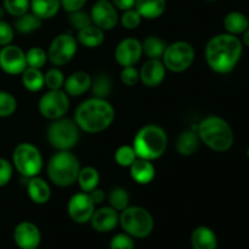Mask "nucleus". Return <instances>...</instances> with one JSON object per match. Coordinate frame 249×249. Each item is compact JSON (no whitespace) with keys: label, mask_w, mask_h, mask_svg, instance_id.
<instances>
[{"label":"nucleus","mask_w":249,"mask_h":249,"mask_svg":"<svg viewBox=\"0 0 249 249\" xmlns=\"http://www.w3.org/2000/svg\"><path fill=\"white\" fill-rule=\"evenodd\" d=\"M243 53V44L233 34H218L206 46V60L216 73L225 74L237 66Z\"/></svg>","instance_id":"obj_1"},{"label":"nucleus","mask_w":249,"mask_h":249,"mask_svg":"<svg viewBox=\"0 0 249 249\" xmlns=\"http://www.w3.org/2000/svg\"><path fill=\"white\" fill-rule=\"evenodd\" d=\"M75 123L82 130L95 134L108 128L114 119V109L108 101L100 97L85 100L75 109Z\"/></svg>","instance_id":"obj_2"},{"label":"nucleus","mask_w":249,"mask_h":249,"mask_svg":"<svg viewBox=\"0 0 249 249\" xmlns=\"http://www.w3.org/2000/svg\"><path fill=\"white\" fill-rule=\"evenodd\" d=\"M197 135L207 147L215 152H226L232 147L235 140L230 124L218 116L204 118L197 126Z\"/></svg>","instance_id":"obj_3"},{"label":"nucleus","mask_w":249,"mask_h":249,"mask_svg":"<svg viewBox=\"0 0 249 249\" xmlns=\"http://www.w3.org/2000/svg\"><path fill=\"white\" fill-rule=\"evenodd\" d=\"M168 138L160 126L146 125L141 128L134 139V151L138 158L153 160L163 156L167 150Z\"/></svg>","instance_id":"obj_4"},{"label":"nucleus","mask_w":249,"mask_h":249,"mask_svg":"<svg viewBox=\"0 0 249 249\" xmlns=\"http://www.w3.org/2000/svg\"><path fill=\"white\" fill-rule=\"evenodd\" d=\"M79 170V160L70 151H58L48 163L49 179L60 187L72 186L77 181Z\"/></svg>","instance_id":"obj_5"},{"label":"nucleus","mask_w":249,"mask_h":249,"mask_svg":"<svg viewBox=\"0 0 249 249\" xmlns=\"http://www.w3.org/2000/svg\"><path fill=\"white\" fill-rule=\"evenodd\" d=\"M119 224L129 236L145 238L152 233L155 221L150 212L141 207H126L119 215Z\"/></svg>","instance_id":"obj_6"},{"label":"nucleus","mask_w":249,"mask_h":249,"mask_svg":"<svg viewBox=\"0 0 249 249\" xmlns=\"http://www.w3.org/2000/svg\"><path fill=\"white\" fill-rule=\"evenodd\" d=\"M79 139V126L71 119H55L49 125L48 140L58 151H70Z\"/></svg>","instance_id":"obj_7"},{"label":"nucleus","mask_w":249,"mask_h":249,"mask_svg":"<svg viewBox=\"0 0 249 249\" xmlns=\"http://www.w3.org/2000/svg\"><path fill=\"white\" fill-rule=\"evenodd\" d=\"M12 162L17 172L26 178L36 177L43 168V157L40 151L28 142L16 146L12 153Z\"/></svg>","instance_id":"obj_8"},{"label":"nucleus","mask_w":249,"mask_h":249,"mask_svg":"<svg viewBox=\"0 0 249 249\" xmlns=\"http://www.w3.org/2000/svg\"><path fill=\"white\" fill-rule=\"evenodd\" d=\"M195 61V49L186 41H177L168 45L163 53L165 68L174 73H180L190 68Z\"/></svg>","instance_id":"obj_9"},{"label":"nucleus","mask_w":249,"mask_h":249,"mask_svg":"<svg viewBox=\"0 0 249 249\" xmlns=\"http://www.w3.org/2000/svg\"><path fill=\"white\" fill-rule=\"evenodd\" d=\"M70 107V99L66 91L58 90H50L39 100V112L45 118L55 121L62 118L68 111Z\"/></svg>","instance_id":"obj_10"},{"label":"nucleus","mask_w":249,"mask_h":249,"mask_svg":"<svg viewBox=\"0 0 249 249\" xmlns=\"http://www.w3.org/2000/svg\"><path fill=\"white\" fill-rule=\"evenodd\" d=\"M77 53V40L71 34H60L50 44L48 57L53 66H63L70 62Z\"/></svg>","instance_id":"obj_11"},{"label":"nucleus","mask_w":249,"mask_h":249,"mask_svg":"<svg viewBox=\"0 0 249 249\" xmlns=\"http://www.w3.org/2000/svg\"><path fill=\"white\" fill-rule=\"evenodd\" d=\"M92 23L102 31H111L117 26L119 21L116 6L108 0H97L90 11Z\"/></svg>","instance_id":"obj_12"},{"label":"nucleus","mask_w":249,"mask_h":249,"mask_svg":"<svg viewBox=\"0 0 249 249\" xmlns=\"http://www.w3.org/2000/svg\"><path fill=\"white\" fill-rule=\"evenodd\" d=\"M0 68L7 74H22L27 68L26 53L17 45L9 44L2 46L0 50Z\"/></svg>","instance_id":"obj_13"},{"label":"nucleus","mask_w":249,"mask_h":249,"mask_svg":"<svg viewBox=\"0 0 249 249\" xmlns=\"http://www.w3.org/2000/svg\"><path fill=\"white\" fill-rule=\"evenodd\" d=\"M68 214L71 219L78 224H84L90 221L95 211L94 202L87 192H79L72 196L68 202Z\"/></svg>","instance_id":"obj_14"},{"label":"nucleus","mask_w":249,"mask_h":249,"mask_svg":"<svg viewBox=\"0 0 249 249\" xmlns=\"http://www.w3.org/2000/svg\"><path fill=\"white\" fill-rule=\"evenodd\" d=\"M14 241L21 249H36L41 241L40 231L31 221H22L15 228Z\"/></svg>","instance_id":"obj_15"},{"label":"nucleus","mask_w":249,"mask_h":249,"mask_svg":"<svg viewBox=\"0 0 249 249\" xmlns=\"http://www.w3.org/2000/svg\"><path fill=\"white\" fill-rule=\"evenodd\" d=\"M116 60L123 67L134 66L142 56V44L134 38L122 40L116 49Z\"/></svg>","instance_id":"obj_16"},{"label":"nucleus","mask_w":249,"mask_h":249,"mask_svg":"<svg viewBox=\"0 0 249 249\" xmlns=\"http://www.w3.org/2000/svg\"><path fill=\"white\" fill-rule=\"evenodd\" d=\"M165 66L160 58H150L143 63L139 75L143 85L148 88L158 87L165 78Z\"/></svg>","instance_id":"obj_17"},{"label":"nucleus","mask_w":249,"mask_h":249,"mask_svg":"<svg viewBox=\"0 0 249 249\" xmlns=\"http://www.w3.org/2000/svg\"><path fill=\"white\" fill-rule=\"evenodd\" d=\"M90 223L97 232H109L119 224V214L112 207H104L94 211Z\"/></svg>","instance_id":"obj_18"},{"label":"nucleus","mask_w":249,"mask_h":249,"mask_svg":"<svg viewBox=\"0 0 249 249\" xmlns=\"http://www.w3.org/2000/svg\"><path fill=\"white\" fill-rule=\"evenodd\" d=\"M91 77L87 72H75L65 80V91L70 96H80L91 87Z\"/></svg>","instance_id":"obj_19"},{"label":"nucleus","mask_w":249,"mask_h":249,"mask_svg":"<svg viewBox=\"0 0 249 249\" xmlns=\"http://www.w3.org/2000/svg\"><path fill=\"white\" fill-rule=\"evenodd\" d=\"M28 196L36 204H45L51 196V190L48 182L38 177H33L27 185Z\"/></svg>","instance_id":"obj_20"},{"label":"nucleus","mask_w":249,"mask_h":249,"mask_svg":"<svg viewBox=\"0 0 249 249\" xmlns=\"http://www.w3.org/2000/svg\"><path fill=\"white\" fill-rule=\"evenodd\" d=\"M130 175L138 184H148L153 180L156 174V169L151 160L136 158L133 164L130 165Z\"/></svg>","instance_id":"obj_21"},{"label":"nucleus","mask_w":249,"mask_h":249,"mask_svg":"<svg viewBox=\"0 0 249 249\" xmlns=\"http://www.w3.org/2000/svg\"><path fill=\"white\" fill-rule=\"evenodd\" d=\"M191 245L194 249H216L218 238L212 229L199 226L192 232Z\"/></svg>","instance_id":"obj_22"},{"label":"nucleus","mask_w":249,"mask_h":249,"mask_svg":"<svg viewBox=\"0 0 249 249\" xmlns=\"http://www.w3.org/2000/svg\"><path fill=\"white\" fill-rule=\"evenodd\" d=\"M165 0H136L135 10L143 18H157L164 12Z\"/></svg>","instance_id":"obj_23"},{"label":"nucleus","mask_w":249,"mask_h":249,"mask_svg":"<svg viewBox=\"0 0 249 249\" xmlns=\"http://www.w3.org/2000/svg\"><path fill=\"white\" fill-rule=\"evenodd\" d=\"M77 39L82 45L87 46V48H90V49H94V48H97V46H100L102 43H104L105 34L101 28L96 27L95 24L94 26L90 24V26L78 31Z\"/></svg>","instance_id":"obj_24"},{"label":"nucleus","mask_w":249,"mask_h":249,"mask_svg":"<svg viewBox=\"0 0 249 249\" xmlns=\"http://www.w3.org/2000/svg\"><path fill=\"white\" fill-rule=\"evenodd\" d=\"M199 146V138L197 133L191 130L182 131L179 134L177 141H175V147L177 151L181 156H192Z\"/></svg>","instance_id":"obj_25"},{"label":"nucleus","mask_w":249,"mask_h":249,"mask_svg":"<svg viewBox=\"0 0 249 249\" xmlns=\"http://www.w3.org/2000/svg\"><path fill=\"white\" fill-rule=\"evenodd\" d=\"M61 7V0H31V9L40 19L53 18Z\"/></svg>","instance_id":"obj_26"},{"label":"nucleus","mask_w":249,"mask_h":249,"mask_svg":"<svg viewBox=\"0 0 249 249\" xmlns=\"http://www.w3.org/2000/svg\"><path fill=\"white\" fill-rule=\"evenodd\" d=\"M224 27L229 34H242L249 27V18L242 12L232 11L224 18Z\"/></svg>","instance_id":"obj_27"},{"label":"nucleus","mask_w":249,"mask_h":249,"mask_svg":"<svg viewBox=\"0 0 249 249\" xmlns=\"http://www.w3.org/2000/svg\"><path fill=\"white\" fill-rule=\"evenodd\" d=\"M22 83H23L24 88L29 91H39L43 89L45 85V80H44V74L40 72L39 68L27 67L26 70L22 72Z\"/></svg>","instance_id":"obj_28"},{"label":"nucleus","mask_w":249,"mask_h":249,"mask_svg":"<svg viewBox=\"0 0 249 249\" xmlns=\"http://www.w3.org/2000/svg\"><path fill=\"white\" fill-rule=\"evenodd\" d=\"M77 181L78 184H79L80 189L83 190V192L89 194V192H91L92 190L96 189L97 185H99L100 174L95 168L85 167L79 170Z\"/></svg>","instance_id":"obj_29"},{"label":"nucleus","mask_w":249,"mask_h":249,"mask_svg":"<svg viewBox=\"0 0 249 249\" xmlns=\"http://www.w3.org/2000/svg\"><path fill=\"white\" fill-rule=\"evenodd\" d=\"M41 24H43V19H40L38 16H36L33 12H32V14L26 12V14L17 17L16 21H15V27H16V29L19 33L23 34H28L36 31V29L40 28Z\"/></svg>","instance_id":"obj_30"},{"label":"nucleus","mask_w":249,"mask_h":249,"mask_svg":"<svg viewBox=\"0 0 249 249\" xmlns=\"http://www.w3.org/2000/svg\"><path fill=\"white\" fill-rule=\"evenodd\" d=\"M167 44L158 36H147L142 43V53L148 58H160L164 53Z\"/></svg>","instance_id":"obj_31"},{"label":"nucleus","mask_w":249,"mask_h":249,"mask_svg":"<svg viewBox=\"0 0 249 249\" xmlns=\"http://www.w3.org/2000/svg\"><path fill=\"white\" fill-rule=\"evenodd\" d=\"M90 89L92 90V94L95 97L105 99L111 92V79L106 74H99L94 80H91V87Z\"/></svg>","instance_id":"obj_32"},{"label":"nucleus","mask_w":249,"mask_h":249,"mask_svg":"<svg viewBox=\"0 0 249 249\" xmlns=\"http://www.w3.org/2000/svg\"><path fill=\"white\" fill-rule=\"evenodd\" d=\"M129 202H130L129 194L124 189H121V187H116L109 194V204L117 212H122L126 207H129Z\"/></svg>","instance_id":"obj_33"},{"label":"nucleus","mask_w":249,"mask_h":249,"mask_svg":"<svg viewBox=\"0 0 249 249\" xmlns=\"http://www.w3.org/2000/svg\"><path fill=\"white\" fill-rule=\"evenodd\" d=\"M17 108V101L10 92L0 90V118L12 116Z\"/></svg>","instance_id":"obj_34"},{"label":"nucleus","mask_w":249,"mask_h":249,"mask_svg":"<svg viewBox=\"0 0 249 249\" xmlns=\"http://www.w3.org/2000/svg\"><path fill=\"white\" fill-rule=\"evenodd\" d=\"M46 55L45 51L41 48H32L27 51L26 53V60H27V67H33V68H39L40 70L46 62Z\"/></svg>","instance_id":"obj_35"},{"label":"nucleus","mask_w":249,"mask_h":249,"mask_svg":"<svg viewBox=\"0 0 249 249\" xmlns=\"http://www.w3.org/2000/svg\"><path fill=\"white\" fill-rule=\"evenodd\" d=\"M5 11L15 17H18L21 15L28 12L31 7V0H4Z\"/></svg>","instance_id":"obj_36"},{"label":"nucleus","mask_w":249,"mask_h":249,"mask_svg":"<svg viewBox=\"0 0 249 249\" xmlns=\"http://www.w3.org/2000/svg\"><path fill=\"white\" fill-rule=\"evenodd\" d=\"M114 158H116V162L118 163L121 167H130L134 163V160L138 158V156H136L133 146L124 145L121 146V147L117 150Z\"/></svg>","instance_id":"obj_37"},{"label":"nucleus","mask_w":249,"mask_h":249,"mask_svg":"<svg viewBox=\"0 0 249 249\" xmlns=\"http://www.w3.org/2000/svg\"><path fill=\"white\" fill-rule=\"evenodd\" d=\"M44 80H45V85L50 90H58L65 84L63 73L58 68H50L44 75Z\"/></svg>","instance_id":"obj_38"},{"label":"nucleus","mask_w":249,"mask_h":249,"mask_svg":"<svg viewBox=\"0 0 249 249\" xmlns=\"http://www.w3.org/2000/svg\"><path fill=\"white\" fill-rule=\"evenodd\" d=\"M92 23L91 17L90 15H88L87 12L82 11V10H78V11L71 12L70 14V24L77 31L85 28V27L90 26Z\"/></svg>","instance_id":"obj_39"},{"label":"nucleus","mask_w":249,"mask_h":249,"mask_svg":"<svg viewBox=\"0 0 249 249\" xmlns=\"http://www.w3.org/2000/svg\"><path fill=\"white\" fill-rule=\"evenodd\" d=\"M141 19H142L141 15L135 9H130L123 12L121 17V23L124 28L135 29L140 26Z\"/></svg>","instance_id":"obj_40"},{"label":"nucleus","mask_w":249,"mask_h":249,"mask_svg":"<svg viewBox=\"0 0 249 249\" xmlns=\"http://www.w3.org/2000/svg\"><path fill=\"white\" fill-rule=\"evenodd\" d=\"M134 241L131 236L128 233H118L114 237H112L109 242L111 249H134Z\"/></svg>","instance_id":"obj_41"},{"label":"nucleus","mask_w":249,"mask_h":249,"mask_svg":"<svg viewBox=\"0 0 249 249\" xmlns=\"http://www.w3.org/2000/svg\"><path fill=\"white\" fill-rule=\"evenodd\" d=\"M121 80L124 85L126 87H134L138 84L140 80V75H139V71L136 70L134 66H128V67H123L121 72Z\"/></svg>","instance_id":"obj_42"},{"label":"nucleus","mask_w":249,"mask_h":249,"mask_svg":"<svg viewBox=\"0 0 249 249\" xmlns=\"http://www.w3.org/2000/svg\"><path fill=\"white\" fill-rule=\"evenodd\" d=\"M14 28L7 22L0 19V46H6L14 40Z\"/></svg>","instance_id":"obj_43"},{"label":"nucleus","mask_w":249,"mask_h":249,"mask_svg":"<svg viewBox=\"0 0 249 249\" xmlns=\"http://www.w3.org/2000/svg\"><path fill=\"white\" fill-rule=\"evenodd\" d=\"M12 178V165L5 158H0V187L10 182Z\"/></svg>","instance_id":"obj_44"},{"label":"nucleus","mask_w":249,"mask_h":249,"mask_svg":"<svg viewBox=\"0 0 249 249\" xmlns=\"http://www.w3.org/2000/svg\"><path fill=\"white\" fill-rule=\"evenodd\" d=\"M85 4H87V0H61V6H62L68 14L78 11V10H82Z\"/></svg>","instance_id":"obj_45"},{"label":"nucleus","mask_w":249,"mask_h":249,"mask_svg":"<svg viewBox=\"0 0 249 249\" xmlns=\"http://www.w3.org/2000/svg\"><path fill=\"white\" fill-rule=\"evenodd\" d=\"M135 1L136 0H112V4H113L117 9L126 11V10L134 9Z\"/></svg>","instance_id":"obj_46"},{"label":"nucleus","mask_w":249,"mask_h":249,"mask_svg":"<svg viewBox=\"0 0 249 249\" xmlns=\"http://www.w3.org/2000/svg\"><path fill=\"white\" fill-rule=\"evenodd\" d=\"M89 196L90 198H91V201L94 202V204H100L105 201L106 195H105V192L102 191V190H99L96 187V189L92 190L91 192H89Z\"/></svg>","instance_id":"obj_47"},{"label":"nucleus","mask_w":249,"mask_h":249,"mask_svg":"<svg viewBox=\"0 0 249 249\" xmlns=\"http://www.w3.org/2000/svg\"><path fill=\"white\" fill-rule=\"evenodd\" d=\"M242 34H243V44H246V45L249 46V27L245 32H243Z\"/></svg>","instance_id":"obj_48"},{"label":"nucleus","mask_w":249,"mask_h":249,"mask_svg":"<svg viewBox=\"0 0 249 249\" xmlns=\"http://www.w3.org/2000/svg\"><path fill=\"white\" fill-rule=\"evenodd\" d=\"M4 14H5V9H4V6H0V19L2 18V16H4Z\"/></svg>","instance_id":"obj_49"},{"label":"nucleus","mask_w":249,"mask_h":249,"mask_svg":"<svg viewBox=\"0 0 249 249\" xmlns=\"http://www.w3.org/2000/svg\"><path fill=\"white\" fill-rule=\"evenodd\" d=\"M207 1H216V0H207Z\"/></svg>","instance_id":"obj_50"},{"label":"nucleus","mask_w":249,"mask_h":249,"mask_svg":"<svg viewBox=\"0 0 249 249\" xmlns=\"http://www.w3.org/2000/svg\"><path fill=\"white\" fill-rule=\"evenodd\" d=\"M248 158H249V148H248Z\"/></svg>","instance_id":"obj_51"}]
</instances>
